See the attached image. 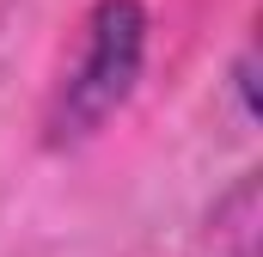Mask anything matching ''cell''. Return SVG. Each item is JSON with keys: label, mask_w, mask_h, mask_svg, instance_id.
Wrapping results in <instances>:
<instances>
[{"label": "cell", "mask_w": 263, "mask_h": 257, "mask_svg": "<svg viewBox=\"0 0 263 257\" xmlns=\"http://www.w3.org/2000/svg\"><path fill=\"white\" fill-rule=\"evenodd\" d=\"M147 37H153V19L141 0H98L92 6L80 56L49 98V117H43L49 147H73V141L98 135L135 98V86L147 74Z\"/></svg>", "instance_id": "1"}, {"label": "cell", "mask_w": 263, "mask_h": 257, "mask_svg": "<svg viewBox=\"0 0 263 257\" xmlns=\"http://www.w3.org/2000/svg\"><path fill=\"white\" fill-rule=\"evenodd\" d=\"M233 92H239V111L251 117V56H239V62H233Z\"/></svg>", "instance_id": "2"}]
</instances>
